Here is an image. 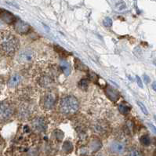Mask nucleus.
Here are the masks:
<instances>
[{"instance_id":"nucleus-1","label":"nucleus","mask_w":156,"mask_h":156,"mask_svg":"<svg viewBox=\"0 0 156 156\" xmlns=\"http://www.w3.org/2000/svg\"><path fill=\"white\" fill-rule=\"evenodd\" d=\"M19 47L17 37L9 31L0 34V52L6 57H13Z\"/></svg>"},{"instance_id":"nucleus-2","label":"nucleus","mask_w":156,"mask_h":156,"mask_svg":"<svg viewBox=\"0 0 156 156\" xmlns=\"http://www.w3.org/2000/svg\"><path fill=\"white\" fill-rule=\"evenodd\" d=\"M79 103L78 100L72 96H66L61 99L59 109L64 115H72L78 112Z\"/></svg>"},{"instance_id":"nucleus-3","label":"nucleus","mask_w":156,"mask_h":156,"mask_svg":"<svg viewBox=\"0 0 156 156\" xmlns=\"http://www.w3.org/2000/svg\"><path fill=\"white\" fill-rule=\"evenodd\" d=\"M14 106L9 101L0 102V123H6L13 118L14 115Z\"/></svg>"},{"instance_id":"nucleus-4","label":"nucleus","mask_w":156,"mask_h":156,"mask_svg":"<svg viewBox=\"0 0 156 156\" xmlns=\"http://www.w3.org/2000/svg\"><path fill=\"white\" fill-rule=\"evenodd\" d=\"M57 100L56 93L53 91L46 92L41 98V105L44 110H50L53 108V105L55 104Z\"/></svg>"},{"instance_id":"nucleus-5","label":"nucleus","mask_w":156,"mask_h":156,"mask_svg":"<svg viewBox=\"0 0 156 156\" xmlns=\"http://www.w3.org/2000/svg\"><path fill=\"white\" fill-rule=\"evenodd\" d=\"M35 57V53L31 49H24L19 52L17 55V61L20 64H28L33 61Z\"/></svg>"},{"instance_id":"nucleus-6","label":"nucleus","mask_w":156,"mask_h":156,"mask_svg":"<svg viewBox=\"0 0 156 156\" xmlns=\"http://www.w3.org/2000/svg\"><path fill=\"white\" fill-rule=\"evenodd\" d=\"M108 148L112 154H122L126 151V145L119 140H113L109 144Z\"/></svg>"},{"instance_id":"nucleus-7","label":"nucleus","mask_w":156,"mask_h":156,"mask_svg":"<svg viewBox=\"0 0 156 156\" xmlns=\"http://www.w3.org/2000/svg\"><path fill=\"white\" fill-rule=\"evenodd\" d=\"M31 126L35 131L39 133H43L46 130L47 123L43 118H36L31 122Z\"/></svg>"},{"instance_id":"nucleus-8","label":"nucleus","mask_w":156,"mask_h":156,"mask_svg":"<svg viewBox=\"0 0 156 156\" xmlns=\"http://www.w3.org/2000/svg\"><path fill=\"white\" fill-rule=\"evenodd\" d=\"M22 81V77L20 76V74L13 73L11 76L9 77V81H8V87L9 88H15L17 87Z\"/></svg>"},{"instance_id":"nucleus-9","label":"nucleus","mask_w":156,"mask_h":156,"mask_svg":"<svg viewBox=\"0 0 156 156\" xmlns=\"http://www.w3.org/2000/svg\"><path fill=\"white\" fill-rule=\"evenodd\" d=\"M15 29L19 34H26L29 31L30 26L22 20H18L15 23Z\"/></svg>"},{"instance_id":"nucleus-10","label":"nucleus","mask_w":156,"mask_h":156,"mask_svg":"<svg viewBox=\"0 0 156 156\" xmlns=\"http://www.w3.org/2000/svg\"><path fill=\"white\" fill-rule=\"evenodd\" d=\"M0 18L7 24H12L15 21L14 16L5 9H0Z\"/></svg>"},{"instance_id":"nucleus-11","label":"nucleus","mask_w":156,"mask_h":156,"mask_svg":"<svg viewBox=\"0 0 156 156\" xmlns=\"http://www.w3.org/2000/svg\"><path fill=\"white\" fill-rule=\"evenodd\" d=\"M105 93H106V95L108 96V98L113 101H118L119 98V92H118L115 89L112 88V87H109V86H108L105 88Z\"/></svg>"},{"instance_id":"nucleus-12","label":"nucleus","mask_w":156,"mask_h":156,"mask_svg":"<svg viewBox=\"0 0 156 156\" xmlns=\"http://www.w3.org/2000/svg\"><path fill=\"white\" fill-rule=\"evenodd\" d=\"M101 147H102V143L98 138L93 139L89 144V148H90V151L93 153L98 152V151L101 148Z\"/></svg>"},{"instance_id":"nucleus-13","label":"nucleus","mask_w":156,"mask_h":156,"mask_svg":"<svg viewBox=\"0 0 156 156\" xmlns=\"http://www.w3.org/2000/svg\"><path fill=\"white\" fill-rule=\"evenodd\" d=\"M94 130L97 133H105L108 130V126L104 122H98L95 123L94 126Z\"/></svg>"},{"instance_id":"nucleus-14","label":"nucleus","mask_w":156,"mask_h":156,"mask_svg":"<svg viewBox=\"0 0 156 156\" xmlns=\"http://www.w3.org/2000/svg\"><path fill=\"white\" fill-rule=\"evenodd\" d=\"M73 144H72V142L70 141H65L63 144V147H62V150L65 153H70L72 152V151H73Z\"/></svg>"},{"instance_id":"nucleus-15","label":"nucleus","mask_w":156,"mask_h":156,"mask_svg":"<svg viewBox=\"0 0 156 156\" xmlns=\"http://www.w3.org/2000/svg\"><path fill=\"white\" fill-rule=\"evenodd\" d=\"M61 68L63 70V72H64V74L67 75H68L71 72V67H70L69 64H68L67 61H61Z\"/></svg>"},{"instance_id":"nucleus-16","label":"nucleus","mask_w":156,"mask_h":156,"mask_svg":"<svg viewBox=\"0 0 156 156\" xmlns=\"http://www.w3.org/2000/svg\"><path fill=\"white\" fill-rule=\"evenodd\" d=\"M119 110L122 114L126 115L130 112V107L127 104H120L119 105Z\"/></svg>"},{"instance_id":"nucleus-17","label":"nucleus","mask_w":156,"mask_h":156,"mask_svg":"<svg viewBox=\"0 0 156 156\" xmlns=\"http://www.w3.org/2000/svg\"><path fill=\"white\" fill-rule=\"evenodd\" d=\"M51 83H53V80L49 76H43L40 79V85H42V87H48Z\"/></svg>"},{"instance_id":"nucleus-18","label":"nucleus","mask_w":156,"mask_h":156,"mask_svg":"<svg viewBox=\"0 0 156 156\" xmlns=\"http://www.w3.org/2000/svg\"><path fill=\"white\" fill-rule=\"evenodd\" d=\"M140 142L144 146H149L151 144V139L148 135H143L140 138Z\"/></svg>"},{"instance_id":"nucleus-19","label":"nucleus","mask_w":156,"mask_h":156,"mask_svg":"<svg viewBox=\"0 0 156 156\" xmlns=\"http://www.w3.org/2000/svg\"><path fill=\"white\" fill-rule=\"evenodd\" d=\"M79 86L81 90H84V91L85 90H87V89L89 87V81L87 79H83L81 81L79 82Z\"/></svg>"},{"instance_id":"nucleus-20","label":"nucleus","mask_w":156,"mask_h":156,"mask_svg":"<svg viewBox=\"0 0 156 156\" xmlns=\"http://www.w3.org/2000/svg\"><path fill=\"white\" fill-rule=\"evenodd\" d=\"M127 156H143V155H142L141 152H140L138 149L133 148L129 151L128 154H127Z\"/></svg>"},{"instance_id":"nucleus-21","label":"nucleus","mask_w":156,"mask_h":156,"mask_svg":"<svg viewBox=\"0 0 156 156\" xmlns=\"http://www.w3.org/2000/svg\"><path fill=\"white\" fill-rule=\"evenodd\" d=\"M104 25L107 28H111L112 25V20L110 17H106V18L104 20Z\"/></svg>"},{"instance_id":"nucleus-22","label":"nucleus","mask_w":156,"mask_h":156,"mask_svg":"<svg viewBox=\"0 0 156 156\" xmlns=\"http://www.w3.org/2000/svg\"><path fill=\"white\" fill-rule=\"evenodd\" d=\"M137 105H139L140 108V110L142 111V112H143L144 114V115H148V112H147V108H146V107L144 106V105L143 103H141V102H140V101H137Z\"/></svg>"},{"instance_id":"nucleus-23","label":"nucleus","mask_w":156,"mask_h":156,"mask_svg":"<svg viewBox=\"0 0 156 156\" xmlns=\"http://www.w3.org/2000/svg\"><path fill=\"white\" fill-rule=\"evenodd\" d=\"M54 134H55V137L57 138L58 140H61L63 139V137H64V133H63L62 131L61 130H56Z\"/></svg>"},{"instance_id":"nucleus-24","label":"nucleus","mask_w":156,"mask_h":156,"mask_svg":"<svg viewBox=\"0 0 156 156\" xmlns=\"http://www.w3.org/2000/svg\"><path fill=\"white\" fill-rule=\"evenodd\" d=\"M136 83H137L138 86H139L140 88H143V83H142V81H141V79H140V78L136 75Z\"/></svg>"},{"instance_id":"nucleus-25","label":"nucleus","mask_w":156,"mask_h":156,"mask_svg":"<svg viewBox=\"0 0 156 156\" xmlns=\"http://www.w3.org/2000/svg\"><path fill=\"white\" fill-rule=\"evenodd\" d=\"M90 79H92L93 81H95L96 79H98V76H97V75L94 72H91L90 73Z\"/></svg>"},{"instance_id":"nucleus-26","label":"nucleus","mask_w":156,"mask_h":156,"mask_svg":"<svg viewBox=\"0 0 156 156\" xmlns=\"http://www.w3.org/2000/svg\"><path fill=\"white\" fill-rule=\"evenodd\" d=\"M148 126L151 128V131L156 135V127L154 125H152V124H151V123H148Z\"/></svg>"},{"instance_id":"nucleus-27","label":"nucleus","mask_w":156,"mask_h":156,"mask_svg":"<svg viewBox=\"0 0 156 156\" xmlns=\"http://www.w3.org/2000/svg\"><path fill=\"white\" fill-rule=\"evenodd\" d=\"M144 82L146 83H148L150 82V79L147 75H144Z\"/></svg>"},{"instance_id":"nucleus-28","label":"nucleus","mask_w":156,"mask_h":156,"mask_svg":"<svg viewBox=\"0 0 156 156\" xmlns=\"http://www.w3.org/2000/svg\"><path fill=\"white\" fill-rule=\"evenodd\" d=\"M152 89L156 92V82H154L152 83Z\"/></svg>"},{"instance_id":"nucleus-29","label":"nucleus","mask_w":156,"mask_h":156,"mask_svg":"<svg viewBox=\"0 0 156 156\" xmlns=\"http://www.w3.org/2000/svg\"><path fill=\"white\" fill-rule=\"evenodd\" d=\"M154 119H155V121H156V115H154Z\"/></svg>"},{"instance_id":"nucleus-30","label":"nucleus","mask_w":156,"mask_h":156,"mask_svg":"<svg viewBox=\"0 0 156 156\" xmlns=\"http://www.w3.org/2000/svg\"><path fill=\"white\" fill-rule=\"evenodd\" d=\"M154 64H155V65H156V62H155V63H154Z\"/></svg>"}]
</instances>
